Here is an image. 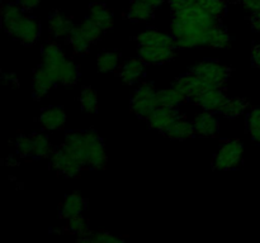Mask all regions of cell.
I'll return each instance as SVG.
<instances>
[{"label":"cell","mask_w":260,"mask_h":243,"mask_svg":"<svg viewBox=\"0 0 260 243\" xmlns=\"http://www.w3.org/2000/svg\"><path fill=\"white\" fill-rule=\"evenodd\" d=\"M139 58L147 63H164L174 57V50L161 47H149V46H139L137 50Z\"/></svg>","instance_id":"9a60e30c"},{"label":"cell","mask_w":260,"mask_h":243,"mask_svg":"<svg viewBox=\"0 0 260 243\" xmlns=\"http://www.w3.org/2000/svg\"><path fill=\"white\" fill-rule=\"evenodd\" d=\"M230 68L216 61H203L190 68V73L200 76L215 88H221L230 76Z\"/></svg>","instance_id":"277c9868"},{"label":"cell","mask_w":260,"mask_h":243,"mask_svg":"<svg viewBox=\"0 0 260 243\" xmlns=\"http://www.w3.org/2000/svg\"><path fill=\"white\" fill-rule=\"evenodd\" d=\"M22 8L14 3H7L3 5L2 8V19H3V27L9 33L13 30V28L17 25V23L24 17L22 13Z\"/></svg>","instance_id":"7402d4cb"},{"label":"cell","mask_w":260,"mask_h":243,"mask_svg":"<svg viewBox=\"0 0 260 243\" xmlns=\"http://www.w3.org/2000/svg\"><path fill=\"white\" fill-rule=\"evenodd\" d=\"M246 105H248V103H246L245 99H241V98L229 99L220 113H222L223 115L228 116V118L230 119L238 118L239 115H241V114L244 113V110L246 109Z\"/></svg>","instance_id":"f1b7e54d"},{"label":"cell","mask_w":260,"mask_h":243,"mask_svg":"<svg viewBox=\"0 0 260 243\" xmlns=\"http://www.w3.org/2000/svg\"><path fill=\"white\" fill-rule=\"evenodd\" d=\"M162 133L170 139H175V141H184V139L190 138L194 132V127L190 123L188 119L183 118V116H178Z\"/></svg>","instance_id":"e0dca14e"},{"label":"cell","mask_w":260,"mask_h":243,"mask_svg":"<svg viewBox=\"0 0 260 243\" xmlns=\"http://www.w3.org/2000/svg\"><path fill=\"white\" fill-rule=\"evenodd\" d=\"M244 148L239 139L226 141L218 149L215 159H213V169L218 171H228L239 166L243 158Z\"/></svg>","instance_id":"3957f363"},{"label":"cell","mask_w":260,"mask_h":243,"mask_svg":"<svg viewBox=\"0 0 260 243\" xmlns=\"http://www.w3.org/2000/svg\"><path fill=\"white\" fill-rule=\"evenodd\" d=\"M145 70L144 61L136 60V58H132L124 62V65L119 68V76H121L122 81L127 85H131V84L136 83L140 77L142 76Z\"/></svg>","instance_id":"44dd1931"},{"label":"cell","mask_w":260,"mask_h":243,"mask_svg":"<svg viewBox=\"0 0 260 243\" xmlns=\"http://www.w3.org/2000/svg\"><path fill=\"white\" fill-rule=\"evenodd\" d=\"M197 5L201 9L206 10L215 17L221 18L225 14L226 3L225 0H197Z\"/></svg>","instance_id":"1f68e13d"},{"label":"cell","mask_w":260,"mask_h":243,"mask_svg":"<svg viewBox=\"0 0 260 243\" xmlns=\"http://www.w3.org/2000/svg\"><path fill=\"white\" fill-rule=\"evenodd\" d=\"M42 57L43 62L41 66L52 76V78L56 83H58L61 71L65 67L66 63L69 62L63 51L61 50V47L57 43L48 42L47 45L43 47Z\"/></svg>","instance_id":"8992f818"},{"label":"cell","mask_w":260,"mask_h":243,"mask_svg":"<svg viewBox=\"0 0 260 243\" xmlns=\"http://www.w3.org/2000/svg\"><path fill=\"white\" fill-rule=\"evenodd\" d=\"M230 46V35L220 25L208 30L206 34V47L228 48Z\"/></svg>","instance_id":"4316f807"},{"label":"cell","mask_w":260,"mask_h":243,"mask_svg":"<svg viewBox=\"0 0 260 243\" xmlns=\"http://www.w3.org/2000/svg\"><path fill=\"white\" fill-rule=\"evenodd\" d=\"M250 23L251 27H253L256 32H260V12L253 13V15L250 17Z\"/></svg>","instance_id":"7bdbcfd3"},{"label":"cell","mask_w":260,"mask_h":243,"mask_svg":"<svg viewBox=\"0 0 260 243\" xmlns=\"http://www.w3.org/2000/svg\"><path fill=\"white\" fill-rule=\"evenodd\" d=\"M228 100V95H226V93L221 88L211 89V90L206 91L202 95L193 99L194 104H197L203 110L210 111V113L222 110L223 105H225Z\"/></svg>","instance_id":"30bf717a"},{"label":"cell","mask_w":260,"mask_h":243,"mask_svg":"<svg viewBox=\"0 0 260 243\" xmlns=\"http://www.w3.org/2000/svg\"><path fill=\"white\" fill-rule=\"evenodd\" d=\"M86 142V167L102 170L107 165V153L103 141L94 129L84 131Z\"/></svg>","instance_id":"5b68a950"},{"label":"cell","mask_w":260,"mask_h":243,"mask_svg":"<svg viewBox=\"0 0 260 243\" xmlns=\"http://www.w3.org/2000/svg\"><path fill=\"white\" fill-rule=\"evenodd\" d=\"M68 229L74 234H79L81 237H86L90 235V230H89V224L81 215H76V217L68 219Z\"/></svg>","instance_id":"836d02e7"},{"label":"cell","mask_w":260,"mask_h":243,"mask_svg":"<svg viewBox=\"0 0 260 243\" xmlns=\"http://www.w3.org/2000/svg\"><path fill=\"white\" fill-rule=\"evenodd\" d=\"M74 27H75V25L73 24L70 18L61 14L58 10H55V12L50 15L48 29H50V33L53 37L60 38L63 37V35H69V33L73 30Z\"/></svg>","instance_id":"ffe728a7"},{"label":"cell","mask_w":260,"mask_h":243,"mask_svg":"<svg viewBox=\"0 0 260 243\" xmlns=\"http://www.w3.org/2000/svg\"><path fill=\"white\" fill-rule=\"evenodd\" d=\"M185 96L175 90L174 88L165 89V90L156 91V100L159 106H169V108H177L185 101Z\"/></svg>","instance_id":"484cf974"},{"label":"cell","mask_w":260,"mask_h":243,"mask_svg":"<svg viewBox=\"0 0 260 243\" xmlns=\"http://www.w3.org/2000/svg\"><path fill=\"white\" fill-rule=\"evenodd\" d=\"M55 84L56 81L53 80L52 76H51L42 66H40V67L35 71V75H33V96H35L36 99H42L43 96L47 95L48 91L52 89V86L55 85Z\"/></svg>","instance_id":"ac0fdd59"},{"label":"cell","mask_w":260,"mask_h":243,"mask_svg":"<svg viewBox=\"0 0 260 243\" xmlns=\"http://www.w3.org/2000/svg\"><path fill=\"white\" fill-rule=\"evenodd\" d=\"M220 25V18L201 9L197 4L188 9L173 13L172 35L178 39L184 35H198Z\"/></svg>","instance_id":"6da1fadb"},{"label":"cell","mask_w":260,"mask_h":243,"mask_svg":"<svg viewBox=\"0 0 260 243\" xmlns=\"http://www.w3.org/2000/svg\"><path fill=\"white\" fill-rule=\"evenodd\" d=\"M79 78V68L76 67V65L71 61H69L65 65V67L62 68L60 73V78H58V83L63 84V85H74L76 84Z\"/></svg>","instance_id":"e575fe53"},{"label":"cell","mask_w":260,"mask_h":243,"mask_svg":"<svg viewBox=\"0 0 260 243\" xmlns=\"http://www.w3.org/2000/svg\"><path fill=\"white\" fill-rule=\"evenodd\" d=\"M69 43L73 47L74 52L76 55H85L89 52V48H90L91 42L86 38V35L84 34L83 30H81L80 25H75L73 28L70 33H69Z\"/></svg>","instance_id":"cb8c5ba5"},{"label":"cell","mask_w":260,"mask_h":243,"mask_svg":"<svg viewBox=\"0 0 260 243\" xmlns=\"http://www.w3.org/2000/svg\"><path fill=\"white\" fill-rule=\"evenodd\" d=\"M251 61H253V65L260 70V45L254 46L251 50Z\"/></svg>","instance_id":"b9f144b4"},{"label":"cell","mask_w":260,"mask_h":243,"mask_svg":"<svg viewBox=\"0 0 260 243\" xmlns=\"http://www.w3.org/2000/svg\"><path fill=\"white\" fill-rule=\"evenodd\" d=\"M50 162L51 166L56 171L61 172L68 177H78L84 167L63 146L52 151L50 156Z\"/></svg>","instance_id":"52a82bcc"},{"label":"cell","mask_w":260,"mask_h":243,"mask_svg":"<svg viewBox=\"0 0 260 243\" xmlns=\"http://www.w3.org/2000/svg\"><path fill=\"white\" fill-rule=\"evenodd\" d=\"M80 104L86 113H95L98 109V96L93 88L86 86L83 89L80 94Z\"/></svg>","instance_id":"4dcf8cb0"},{"label":"cell","mask_w":260,"mask_h":243,"mask_svg":"<svg viewBox=\"0 0 260 243\" xmlns=\"http://www.w3.org/2000/svg\"><path fill=\"white\" fill-rule=\"evenodd\" d=\"M154 10L155 8L152 5L144 2H140V0H134L128 8L127 17L131 20L144 22V20H149L150 18L154 17Z\"/></svg>","instance_id":"d4e9b609"},{"label":"cell","mask_w":260,"mask_h":243,"mask_svg":"<svg viewBox=\"0 0 260 243\" xmlns=\"http://www.w3.org/2000/svg\"><path fill=\"white\" fill-rule=\"evenodd\" d=\"M193 127H194L196 134L201 137H207V138L216 137L220 131L218 120L210 111H202L197 114L193 120Z\"/></svg>","instance_id":"4fadbf2b"},{"label":"cell","mask_w":260,"mask_h":243,"mask_svg":"<svg viewBox=\"0 0 260 243\" xmlns=\"http://www.w3.org/2000/svg\"><path fill=\"white\" fill-rule=\"evenodd\" d=\"M84 199L78 194V192H73V194L68 195L65 197L62 207H61L60 217L63 219H70V218L80 215V213L84 209Z\"/></svg>","instance_id":"603a6c76"},{"label":"cell","mask_w":260,"mask_h":243,"mask_svg":"<svg viewBox=\"0 0 260 243\" xmlns=\"http://www.w3.org/2000/svg\"><path fill=\"white\" fill-rule=\"evenodd\" d=\"M118 55L112 51H107V52L101 53L96 58V66L101 72H111V71L116 70L118 66Z\"/></svg>","instance_id":"f546056e"},{"label":"cell","mask_w":260,"mask_h":243,"mask_svg":"<svg viewBox=\"0 0 260 243\" xmlns=\"http://www.w3.org/2000/svg\"><path fill=\"white\" fill-rule=\"evenodd\" d=\"M17 78H15V76L13 75V73H4L3 75V83L4 84H15L17 85Z\"/></svg>","instance_id":"ee69618b"},{"label":"cell","mask_w":260,"mask_h":243,"mask_svg":"<svg viewBox=\"0 0 260 243\" xmlns=\"http://www.w3.org/2000/svg\"><path fill=\"white\" fill-rule=\"evenodd\" d=\"M80 28L81 30H83L84 34L86 35V38H88L91 43L96 42V40L99 39V37H101L102 32H103V29H102L98 24H95L93 20L89 19V18L81 23Z\"/></svg>","instance_id":"d590c367"},{"label":"cell","mask_w":260,"mask_h":243,"mask_svg":"<svg viewBox=\"0 0 260 243\" xmlns=\"http://www.w3.org/2000/svg\"><path fill=\"white\" fill-rule=\"evenodd\" d=\"M38 120H40L43 129L56 131V129H61L65 126L66 113L61 106H50L42 111Z\"/></svg>","instance_id":"2e32d148"},{"label":"cell","mask_w":260,"mask_h":243,"mask_svg":"<svg viewBox=\"0 0 260 243\" xmlns=\"http://www.w3.org/2000/svg\"><path fill=\"white\" fill-rule=\"evenodd\" d=\"M15 146H17V151L19 152L20 156L23 157H29L33 156V139L32 136H25L22 134L17 138L15 142Z\"/></svg>","instance_id":"8d00e7d4"},{"label":"cell","mask_w":260,"mask_h":243,"mask_svg":"<svg viewBox=\"0 0 260 243\" xmlns=\"http://www.w3.org/2000/svg\"><path fill=\"white\" fill-rule=\"evenodd\" d=\"M90 238L93 243H127L121 238L114 237L109 233H94V234H90Z\"/></svg>","instance_id":"74e56055"},{"label":"cell","mask_w":260,"mask_h":243,"mask_svg":"<svg viewBox=\"0 0 260 243\" xmlns=\"http://www.w3.org/2000/svg\"><path fill=\"white\" fill-rule=\"evenodd\" d=\"M33 139V156L35 157H41V158H45V157H50L52 151H51L50 141H48V137L45 136L42 133H35L32 134Z\"/></svg>","instance_id":"83f0119b"},{"label":"cell","mask_w":260,"mask_h":243,"mask_svg":"<svg viewBox=\"0 0 260 243\" xmlns=\"http://www.w3.org/2000/svg\"><path fill=\"white\" fill-rule=\"evenodd\" d=\"M89 19L93 20L103 30L111 29L114 25L113 13L109 8H107L104 4H101V3H94L90 5Z\"/></svg>","instance_id":"d6986e66"},{"label":"cell","mask_w":260,"mask_h":243,"mask_svg":"<svg viewBox=\"0 0 260 243\" xmlns=\"http://www.w3.org/2000/svg\"><path fill=\"white\" fill-rule=\"evenodd\" d=\"M41 0H18V5L22 8L24 12H30L32 9H35L38 5Z\"/></svg>","instance_id":"ab89813d"},{"label":"cell","mask_w":260,"mask_h":243,"mask_svg":"<svg viewBox=\"0 0 260 243\" xmlns=\"http://www.w3.org/2000/svg\"><path fill=\"white\" fill-rule=\"evenodd\" d=\"M179 116L178 110L175 108H169V106H159L149 118L146 119L147 124L152 129L164 132L175 119Z\"/></svg>","instance_id":"5bb4252c"},{"label":"cell","mask_w":260,"mask_h":243,"mask_svg":"<svg viewBox=\"0 0 260 243\" xmlns=\"http://www.w3.org/2000/svg\"><path fill=\"white\" fill-rule=\"evenodd\" d=\"M246 127L251 139L256 143H260V108H254L248 115Z\"/></svg>","instance_id":"d6a6232c"},{"label":"cell","mask_w":260,"mask_h":243,"mask_svg":"<svg viewBox=\"0 0 260 243\" xmlns=\"http://www.w3.org/2000/svg\"><path fill=\"white\" fill-rule=\"evenodd\" d=\"M140 2L147 3V4L152 5V7H154V8H157V7H159V5L162 4V2H164V0H140Z\"/></svg>","instance_id":"f6af8a7d"},{"label":"cell","mask_w":260,"mask_h":243,"mask_svg":"<svg viewBox=\"0 0 260 243\" xmlns=\"http://www.w3.org/2000/svg\"><path fill=\"white\" fill-rule=\"evenodd\" d=\"M243 4L251 13L260 12V0H243Z\"/></svg>","instance_id":"60d3db41"},{"label":"cell","mask_w":260,"mask_h":243,"mask_svg":"<svg viewBox=\"0 0 260 243\" xmlns=\"http://www.w3.org/2000/svg\"><path fill=\"white\" fill-rule=\"evenodd\" d=\"M159 108V103L156 100V91L150 84H144L140 86L131 100V110L139 118L147 119L156 109Z\"/></svg>","instance_id":"7a4b0ae2"},{"label":"cell","mask_w":260,"mask_h":243,"mask_svg":"<svg viewBox=\"0 0 260 243\" xmlns=\"http://www.w3.org/2000/svg\"><path fill=\"white\" fill-rule=\"evenodd\" d=\"M40 23L36 20V18L33 17H24L17 23L13 30L10 32V35L18 38L22 43L24 45L30 46L38 39V35H40Z\"/></svg>","instance_id":"9c48e42d"},{"label":"cell","mask_w":260,"mask_h":243,"mask_svg":"<svg viewBox=\"0 0 260 243\" xmlns=\"http://www.w3.org/2000/svg\"><path fill=\"white\" fill-rule=\"evenodd\" d=\"M63 147L83 165L86 166V142L84 131H74L66 134Z\"/></svg>","instance_id":"7c38bea8"},{"label":"cell","mask_w":260,"mask_h":243,"mask_svg":"<svg viewBox=\"0 0 260 243\" xmlns=\"http://www.w3.org/2000/svg\"><path fill=\"white\" fill-rule=\"evenodd\" d=\"M172 88L179 91L180 94L185 96V98L196 99L197 96L202 95L206 91L211 90V89H216L215 86L211 85L206 80H203L200 76L194 75V73H188V75L180 76L177 80L173 83Z\"/></svg>","instance_id":"ba28073f"},{"label":"cell","mask_w":260,"mask_h":243,"mask_svg":"<svg viewBox=\"0 0 260 243\" xmlns=\"http://www.w3.org/2000/svg\"><path fill=\"white\" fill-rule=\"evenodd\" d=\"M136 40L139 46H149V47H161V48H177L175 38L173 35L165 34L156 29H147L137 35Z\"/></svg>","instance_id":"8fae6325"},{"label":"cell","mask_w":260,"mask_h":243,"mask_svg":"<svg viewBox=\"0 0 260 243\" xmlns=\"http://www.w3.org/2000/svg\"><path fill=\"white\" fill-rule=\"evenodd\" d=\"M197 4V0H169L170 9L173 13L180 12V10L188 9Z\"/></svg>","instance_id":"f35d334b"}]
</instances>
